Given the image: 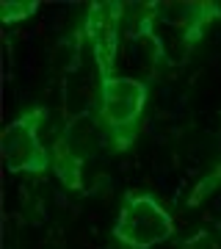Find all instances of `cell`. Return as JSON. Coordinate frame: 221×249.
I'll return each instance as SVG.
<instances>
[{"mask_svg": "<svg viewBox=\"0 0 221 249\" xmlns=\"http://www.w3.org/2000/svg\"><path fill=\"white\" fill-rule=\"evenodd\" d=\"M174 235V219L163 202L150 191H133L124 196L114 224V238L127 249H152Z\"/></svg>", "mask_w": 221, "mask_h": 249, "instance_id": "obj_2", "label": "cell"}, {"mask_svg": "<svg viewBox=\"0 0 221 249\" xmlns=\"http://www.w3.org/2000/svg\"><path fill=\"white\" fill-rule=\"evenodd\" d=\"M39 3L36 0H28V3H19V0H3L0 6V19L9 25V22H17V19H25L31 14H36Z\"/></svg>", "mask_w": 221, "mask_h": 249, "instance_id": "obj_6", "label": "cell"}, {"mask_svg": "<svg viewBox=\"0 0 221 249\" xmlns=\"http://www.w3.org/2000/svg\"><path fill=\"white\" fill-rule=\"evenodd\" d=\"M147 106V83L138 78H114L100 80V124L116 150H127L136 139L138 119Z\"/></svg>", "mask_w": 221, "mask_h": 249, "instance_id": "obj_1", "label": "cell"}, {"mask_svg": "<svg viewBox=\"0 0 221 249\" xmlns=\"http://www.w3.org/2000/svg\"><path fill=\"white\" fill-rule=\"evenodd\" d=\"M53 166H55V172H58V178H61L64 186H69V188L83 186V160L67 147L64 139H58L53 144Z\"/></svg>", "mask_w": 221, "mask_h": 249, "instance_id": "obj_5", "label": "cell"}, {"mask_svg": "<svg viewBox=\"0 0 221 249\" xmlns=\"http://www.w3.org/2000/svg\"><path fill=\"white\" fill-rule=\"evenodd\" d=\"M122 3H97L86 17V34L91 55L97 61L100 80L114 78L116 53H119V22H122Z\"/></svg>", "mask_w": 221, "mask_h": 249, "instance_id": "obj_4", "label": "cell"}, {"mask_svg": "<svg viewBox=\"0 0 221 249\" xmlns=\"http://www.w3.org/2000/svg\"><path fill=\"white\" fill-rule=\"evenodd\" d=\"M47 119V108L36 106L28 108L6 124L3 139H0V150L9 172H28V175H39L53 166V150H47L42 144V124Z\"/></svg>", "mask_w": 221, "mask_h": 249, "instance_id": "obj_3", "label": "cell"}]
</instances>
